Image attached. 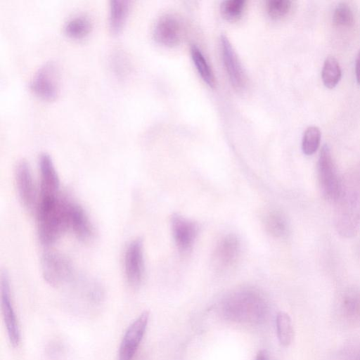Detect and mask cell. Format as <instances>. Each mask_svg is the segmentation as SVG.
I'll return each mask as SVG.
<instances>
[{
  "label": "cell",
  "mask_w": 360,
  "mask_h": 360,
  "mask_svg": "<svg viewBox=\"0 0 360 360\" xmlns=\"http://www.w3.org/2000/svg\"><path fill=\"white\" fill-rule=\"evenodd\" d=\"M334 205L336 232L344 238L356 236L360 229V162L341 177L340 191Z\"/></svg>",
  "instance_id": "1"
},
{
  "label": "cell",
  "mask_w": 360,
  "mask_h": 360,
  "mask_svg": "<svg viewBox=\"0 0 360 360\" xmlns=\"http://www.w3.org/2000/svg\"><path fill=\"white\" fill-rule=\"evenodd\" d=\"M68 202L59 196L40 199L37 207L38 235L44 246L54 244L69 229Z\"/></svg>",
  "instance_id": "2"
},
{
  "label": "cell",
  "mask_w": 360,
  "mask_h": 360,
  "mask_svg": "<svg viewBox=\"0 0 360 360\" xmlns=\"http://www.w3.org/2000/svg\"><path fill=\"white\" fill-rule=\"evenodd\" d=\"M226 316L236 321H261L266 311V302L257 291L243 289L231 294L224 305Z\"/></svg>",
  "instance_id": "3"
},
{
  "label": "cell",
  "mask_w": 360,
  "mask_h": 360,
  "mask_svg": "<svg viewBox=\"0 0 360 360\" xmlns=\"http://www.w3.org/2000/svg\"><path fill=\"white\" fill-rule=\"evenodd\" d=\"M317 180L322 197L327 201H335L340 188V176L330 148L324 144L320 151L317 165Z\"/></svg>",
  "instance_id": "4"
},
{
  "label": "cell",
  "mask_w": 360,
  "mask_h": 360,
  "mask_svg": "<svg viewBox=\"0 0 360 360\" xmlns=\"http://www.w3.org/2000/svg\"><path fill=\"white\" fill-rule=\"evenodd\" d=\"M30 88L37 96L43 100L55 99L60 88V74L57 64L49 61L39 68L31 80Z\"/></svg>",
  "instance_id": "5"
},
{
  "label": "cell",
  "mask_w": 360,
  "mask_h": 360,
  "mask_svg": "<svg viewBox=\"0 0 360 360\" xmlns=\"http://www.w3.org/2000/svg\"><path fill=\"white\" fill-rule=\"evenodd\" d=\"M41 270L44 280L51 285L58 286L70 278L72 266L63 255L47 252L41 257Z\"/></svg>",
  "instance_id": "6"
},
{
  "label": "cell",
  "mask_w": 360,
  "mask_h": 360,
  "mask_svg": "<svg viewBox=\"0 0 360 360\" xmlns=\"http://www.w3.org/2000/svg\"><path fill=\"white\" fill-rule=\"evenodd\" d=\"M149 319V312H142L128 327L121 341L119 360H131L144 335Z\"/></svg>",
  "instance_id": "7"
},
{
  "label": "cell",
  "mask_w": 360,
  "mask_h": 360,
  "mask_svg": "<svg viewBox=\"0 0 360 360\" xmlns=\"http://www.w3.org/2000/svg\"><path fill=\"white\" fill-rule=\"evenodd\" d=\"M124 263L127 282L132 287L139 286L144 274L143 248L141 238L133 240L127 245Z\"/></svg>",
  "instance_id": "8"
},
{
  "label": "cell",
  "mask_w": 360,
  "mask_h": 360,
  "mask_svg": "<svg viewBox=\"0 0 360 360\" xmlns=\"http://www.w3.org/2000/svg\"><path fill=\"white\" fill-rule=\"evenodd\" d=\"M1 303L9 342L13 347H17L20 339V329L11 299L10 284L6 273H2L1 276Z\"/></svg>",
  "instance_id": "9"
},
{
  "label": "cell",
  "mask_w": 360,
  "mask_h": 360,
  "mask_svg": "<svg viewBox=\"0 0 360 360\" xmlns=\"http://www.w3.org/2000/svg\"><path fill=\"white\" fill-rule=\"evenodd\" d=\"M223 63L233 87L238 91L245 89L246 77L241 63L231 42L225 35L220 38Z\"/></svg>",
  "instance_id": "10"
},
{
  "label": "cell",
  "mask_w": 360,
  "mask_h": 360,
  "mask_svg": "<svg viewBox=\"0 0 360 360\" xmlns=\"http://www.w3.org/2000/svg\"><path fill=\"white\" fill-rule=\"evenodd\" d=\"M171 228L178 250L183 253L191 250L198 234V224L179 214H174L171 218Z\"/></svg>",
  "instance_id": "11"
},
{
  "label": "cell",
  "mask_w": 360,
  "mask_h": 360,
  "mask_svg": "<svg viewBox=\"0 0 360 360\" xmlns=\"http://www.w3.org/2000/svg\"><path fill=\"white\" fill-rule=\"evenodd\" d=\"M40 169V199L58 197L60 181L50 155L42 153L39 158Z\"/></svg>",
  "instance_id": "12"
},
{
  "label": "cell",
  "mask_w": 360,
  "mask_h": 360,
  "mask_svg": "<svg viewBox=\"0 0 360 360\" xmlns=\"http://www.w3.org/2000/svg\"><path fill=\"white\" fill-rule=\"evenodd\" d=\"M16 188L20 200L27 210H32L36 203V191L29 165L20 161L15 172Z\"/></svg>",
  "instance_id": "13"
},
{
  "label": "cell",
  "mask_w": 360,
  "mask_h": 360,
  "mask_svg": "<svg viewBox=\"0 0 360 360\" xmlns=\"http://www.w3.org/2000/svg\"><path fill=\"white\" fill-rule=\"evenodd\" d=\"M153 37L157 43L165 46L178 45L181 38L179 22L172 15L161 16L155 24Z\"/></svg>",
  "instance_id": "14"
},
{
  "label": "cell",
  "mask_w": 360,
  "mask_h": 360,
  "mask_svg": "<svg viewBox=\"0 0 360 360\" xmlns=\"http://www.w3.org/2000/svg\"><path fill=\"white\" fill-rule=\"evenodd\" d=\"M240 251L238 238L234 234L224 237L216 247L213 262L217 268L226 269L237 261Z\"/></svg>",
  "instance_id": "15"
},
{
  "label": "cell",
  "mask_w": 360,
  "mask_h": 360,
  "mask_svg": "<svg viewBox=\"0 0 360 360\" xmlns=\"http://www.w3.org/2000/svg\"><path fill=\"white\" fill-rule=\"evenodd\" d=\"M68 211L69 229L79 240L84 242L89 240L93 236V227L83 208L69 200Z\"/></svg>",
  "instance_id": "16"
},
{
  "label": "cell",
  "mask_w": 360,
  "mask_h": 360,
  "mask_svg": "<svg viewBox=\"0 0 360 360\" xmlns=\"http://www.w3.org/2000/svg\"><path fill=\"white\" fill-rule=\"evenodd\" d=\"M266 231L275 238H285L290 232V224L287 217L281 211L271 210L264 219Z\"/></svg>",
  "instance_id": "17"
},
{
  "label": "cell",
  "mask_w": 360,
  "mask_h": 360,
  "mask_svg": "<svg viewBox=\"0 0 360 360\" xmlns=\"http://www.w3.org/2000/svg\"><path fill=\"white\" fill-rule=\"evenodd\" d=\"M130 1L127 0H112L109 6V27L114 34L119 33L127 18L130 8Z\"/></svg>",
  "instance_id": "18"
},
{
  "label": "cell",
  "mask_w": 360,
  "mask_h": 360,
  "mask_svg": "<svg viewBox=\"0 0 360 360\" xmlns=\"http://www.w3.org/2000/svg\"><path fill=\"white\" fill-rule=\"evenodd\" d=\"M92 27L91 21L85 15L79 14L70 18L65 23L63 30L70 38L79 39L87 36Z\"/></svg>",
  "instance_id": "19"
},
{
  "label": "cell",
  "mask_w": 360,
  "mask_h": 360,
  "mask_svg": "<svg viewBox=\"0 0 360 360\" xmlns=\"http://www.w3.org/2000/svg\"><path fill=\"white\" fill-rule=\"evenodd\" d=\"M191 54L195 68L202 80L211 88L214 87V75L201 51L197 46L193 45L191 48Z\"/></svg>",
  "instance_id": "20"
},
{
  "label": "cell",
  "mask_w": 360,
  "mask_h": 360,
  "mask_svg": "<svg viewBox=\"0 0 360 360\" xmlns=\"http://www.w3.org/2000/svg\"><path fill=\"white\" fill-rule=\"evenodd\" d=\"M342 76V71L337 59L333 56L326 58L322 70L321 79L325 86L333 89L337 86Z\"/></svg>",
  "instance_id": "21"
},
{
  "label": "cell",
  "mask_w": 360,
  "mask_h": 360,
  "mask_svg": "<svg viewBox=\"0 0 360 360\" xmlns=\"http://www.w3.org/2000/svg\"><path fill=\"white\" fill-rule=\"evenodd\" d=\"M276 327L277 337L281 345L283 347L289 346L294 337V330L290 316L286 312H278L276 318Z\"/></svg>",
  "instance_id": "22"
},
{
  "label": "cell",
  "mask_w": 360,
  "mask_h": 360,
  "mask_svg": "<svg viewBox=\"0 0 360 360\" xmlns=\"http://www.w3.org/2000/svg\"><path fill=\"white\" fill-rule=\"evenodd\" d=\"M321 131L316 126H310L305 130L302 140V150L306 155H313L321 142Z\"/></svg>",
  "instance_id": "23"
},
{
  "label": "cell",
  "mask_w": 360,
  "mask_h": 360,
  "mask_svg": "<svg viewBox=\"0 0 360 360\" xmlns=\"http://www.w3.org/2000/svg\"><path fill=\"white\" fill-rule=\"evenodd\" d=\"M354 13L350 6L345 2L339 3L333 14V22L338 27H348L354 23Z\"/></svg>",
  "instance_id": "24"
},
{
  "label": "cell",
  "mask_w": 360,
  "mask_h": 360,
  "mask_svg": "<svg viewBox=\"0 0 360 360\" xmlns=\"http://www.w3.org/2000/svg\"><path fill=\"white\" fill-rule=\"evenodd\" d=\"M245 1L243 0H227L221 4L220 12L222 17L228 21H236L238 20L245 8Z\"/></svg>",
  "instance_id": "25"
},
{
  "label": "cell",
  "mask_w": 360,
  "mask_h": 360,
  "mask_svg": "<svg viewBox=\"0 0 360 360\" xmlns=\"http://www.w3.org/2000/svg\"><path fill=\"white\" fill-rule=\"evenodd\" d=\"M292 2L289 0H271L267 2L268 15L274 20H278L285 16L292 8Z\"/></svg>",
  "instance_id": "26"
},
{
  "label": "cell",
  "mask_w": 360,
  "mask_h": 360,
  "mask_svg": "<svg viewBox=\"0 0 360 360\" xmlns=\"http://www.w3.org/2000/svg\"><path fill=\"white\" fill-rule=\"evenodd\" d=\"M355 74L356 79L358 84L360 85V49L356 56V63H355Z\"/></svg>",
  "instance_id": "27"
},
{
  "label": "cell",
  "mask_w": 360,
  "mask_h": 360,
  "mask_svg": "<svg viewBox=\"0 0 360 360\" xmlns=\"http://www.w3.org/2000/svg\"><path fill=\"white\" fill-rule=\"evenodd\" d=\"M256 360H268V355L265 350H261L257 356Z\"/></svg>",
  "instance_id": "28"
},
{
  "label": "cell",
  "mask_w": 360,
  "mask_h": 360,
  "mask_svg": "<svg viewBox=\"0 0 360 360\" xmlns=\"http://www.w3.org/2000/svg\"><path fill=\"white\" fill-rule=\"evenodd\" d=\"M358 252H359V255L360 257V243H359V248H358Z\"/></svg>",
  "instance_id": "29"
}]
</instances>
